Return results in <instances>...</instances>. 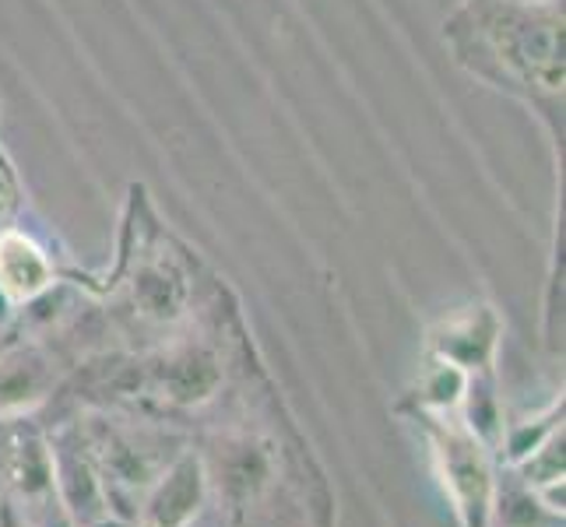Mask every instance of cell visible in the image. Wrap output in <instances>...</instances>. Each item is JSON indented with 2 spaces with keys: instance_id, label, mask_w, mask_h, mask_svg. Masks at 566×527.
<instances>
[{
  "instance_id": "obj_3",
  "label": "cell",
  "mask_w": 566,
  "mask_h": 527,
  "mask_svg": "<svg viewBox=\"0 0 566 527\" xmlns=\"http://www.w3.org/2000/svg\"><path fill=\"white\" fill-rule=\"evenodd\" d=\"M524 4H563V0H524Z\"/></svg>"
},
{
  "instance_id": "obj_2",
  "label": "cell",
  "mask_w": 566,
  "mask_h": 527,
  "mask_svg": "<svg viewBox=\"0 0 566 527\" xmlns=\"http://www.w3.org/2000/svg\"><path fill=\"white\" fill-rule=\"evenodd\" d=\"M53 282L46 250L22 229L0 225V296L8 303H32Z\"/></svg>"
},
{
  "instance_id": "obj_1",
  "label": "cell",
  "mask_w": 566,
  "mask_h": 527,
  "mask_svg": "<svg viewBox=\"0 0 566 527\" xmlns=\"http://www.w3.org/2000/svg\"><path fill=\"white\" fill-rule=\"evenodd\" d=\"M443 43L482 85L528 106L563 148V4L464 0L443 22Z\"/></svg>"
}]
</instances>
